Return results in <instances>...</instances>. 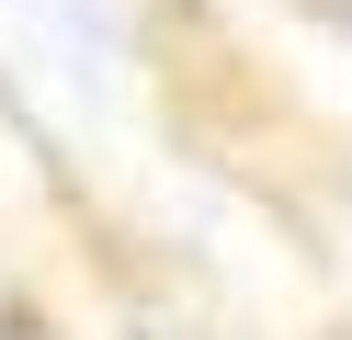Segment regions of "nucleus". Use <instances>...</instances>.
<instances>
[{
	"instance_id": "2",
	"label": "nucleus",
	"mask_w": 352,
	"mask_h": 340,
	"mask_svg": "<svg viewBox=\"0 0 352 340\" xmlns=\"http://www.w3.org/2000/svg\"><path fill=\"white\" fill-rule=\"evenodd\" d=\"M137 340H205V329H170V317H148V329H137Z\"/></svg>"
},
{
	"instance_id": "1",
	"label": "nucleus",
	"mask_w": 352,
	"mask_h": 340,
	"mask_svg": "<svg viewBox=\"0 0 352 340\" xmlns=\"http://www.w3.org/2000/svg\"><path fill=\"white\" fill-rule=\"evenodd\" d=\"M0 340H57V329H46L34 306H12V317H0Z\"/></svg>"
}]
</instances>
